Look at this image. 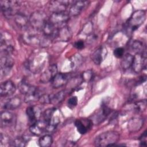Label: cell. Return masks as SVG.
<instances>
[{
  "label": "cell",
  "mask_w": 147,
  "mask_h": 147,
  "mask_svg": "<svg viewBox=\"0 0 147 147\" xmlns=\"http://www.w3.org/2000/svg\"><path fill=\"white\" fill-rule=\"evenodd\" d=\"M143 125V121L138 118H134L131 119L128 123V127L131 131H137L141 129Z\"/></svg>",
  "instance_id": "23"
},
{
  "label": "cell",
  "mask_w": 147,
  "mask_h": 147,
  "mask_svg": "<svg viewBox=\"0 0 147 147\" xmlns=\"http://www.w3.org/2000/svg\"><path fill=\"white\" fill-rule=\"evenodd\" d=\"M65 95V91L62 90L54 95H51V103L56 105L60 103L64 99Z\"/></svg>",
  "instance_id": "25"
},
{
  "label": "cell",
  "mask_w": 147,
  "mask_h": 147,
  "mask_svg": "<svg viewBox=\"0 0 147 147\" xmlns=\"http://www.w3.org/2000/svg\"><path fill=\"white\" fill-rule=\"evenodd\" d=\"M55 111H56V109H55V108H49V109H48L47 110H46L42 114L43 119L47 123H48V121L53 116V114Z\"/></svg>",
  "instance_id": "32"
},
{
  "label": "cell",
  "mask_w": 147,
  "mask_h": 147,
  "mask_svg": "<svg viewBox=\"0 0 147 147\" xmlns=\"http://www.w3.org/2000/svg\"><path fill=\"white\" fill-rule=\"evenodd\" d=\"M72 37V31L70 28L64 25L60 27L58 29L56 36L55 39H57L60 41L67 42Z\"/></svg>",
  "instance_id": "13"
},
{
  "label": "cell",
  "mask_w": 147,
  "mask_h": 147,
  "mask_svg": "<svg viewBox=\"0 0 147 147\" xmlns=\"http://www.w3.org/2000/svg\"><path fill=\"white\" fill-rule=\"evenodd\" d=\"M41 95L40 94L39 90L37 88L35 91L25 95L24 100L26 103H31L36 102L39 100V98Z\"/></svg>",
  "instance_id": "24"
},
{
  "label": "cell",
  "mask_w": 147,
  "mask_h": 147,
  "mask_svg": "<svg viewBox=\"0 0 147 147\" xmlns=\"http://www.w3.org/2000/svg\"><path fill=\"white\" fill-rule=\"evenodd\" d=\"M28 140L25 137H18L16 138L14 140L11 141V145L12 146L17 147H24L26 145Z\"/></svg>",
  "instance_id": "29"
},
{
  "label": "cell",
  "mask_w": 147,
  "mask_h": 147,
  "mask_svg": "<svg viewBox=\"0 0 147 147\" xmlns=\"http://www.w3.org/2000/svg\"><path fill=\"white\" fill-rule=\"evenodd\" d=\"M133 71L136 73L140 72L146 67V53L145 49L140 53H136L133 56V61L131 65Z\"/></svg>",
  "instance_id": "4"
},
{
  "label": "cell",
  "mask_w": 147,
  "mask_h": 147,
  "mask_svg": "<svg viewBox=\"0 0 147 147\" xmlns=\"http://www.w3.org/2000/svg\"><path fill=\"white\" fill-rule=\"evenodd\" d=\"M119 140V134L115 131H107L96 137L94 144L97 146H111L115 145Z\"/></svg>",
  "instance_id": "1"
},
{
  "label": "cell",
  "mask_w": 147,
  "mask_h": 147,
  "mask_svg": "<svg viewBox=\"0 0 147 147\" xmlns=\"http://www.w3.org/2000/svg\"><path fill=\"white\" fill-rule=\"evenodd\" d=\"M57 74V67L56 64L49 66L41 75L40 80L43 83L51 82L53 77Z\"/></svg>",
  "instance_id": "11"
},
{
  "label": "cell",
  "mask_w": 147,
  "mask_h": 147,
  "mask_svg": "<svg viewBox=\"0 0 147 147\" xmlns=\"http://www.w3.org/2000/svg\"><path fill=\"white\" fill-rule=\"evenodd\" d=\"M16 87L11 80H6L1 84L0 94L2 97L12 95L16 91Z\"/></svg>",
  "instance_id": "12"
},
{
  "label": "cell",
  "mask_w": 147,
  "mask_h": 147,
  "mask_svg": "<svg viewBox=\"0 0 147 147\" xmlns=\"http://www.w3.org/2000/svg\"><path fill=\"white\" fill-rule=\"evenodd\" d=\"M47 123L44 120H37L31 125L29 127L30 133L36 136H39L46 131Z\"/></svg>",
  "instance_id": "14"
},
{
  "label": "cell",
  "mask_w": 147,
  "mask_h": 147,
  "mask_svg": "<svg viewBox=\"0 0 147 147\" xmlns=\"http://www.w3.org/2000/svg\"><path fill=\"white\" fill-rule=\"evenodd\" d=\"M47 15L41 11H36L31 14L29 22L31 27L36 30H42L43 26L47 22Z\"/></svg>",
  "instance_id": "2"
},
{
  "label": "cell",
  "mask_w": 147,
  "mask_h": 147,
  "mask_svg": "<svg viewBox=\"0 0 147 147\" xmlns=\"http://www.w3.org/2000/svg\"><path fill=\"white\" fill-rule=\"evenodd\" d=\"M18 87L21 93L25 94V95L35 91L37 88L36 87L30 85L25 80H22L20 82L18 85Z\"/></svg>",
  "instance_id": "19"
},
{
  "label": "cell",
  "mask_w": 147,
  "mask_h": 147,
  "mask_svg": "<svg viewBox=\"0 0 147 147\" xmlns=\"http://www.w3.org/2000/svg\"><path fill=\"white\" fill-rule=\"evenodd\" d=\"M14 21L17 25L20 28H25L27 26L29 22V18L24 14L17 13L14 15Z\"/></svg>",
  "instance_id": "18"
},
{
  "label": "cell",
  "mask_w": 147,
  "mask_h": 147,
  "mask_svg": "<svg viewBox=\"0 0 147 147\" xmlns=\"http://www.w3.org/2000/svg\"><path fill=\"white\" fill-rule=\"evenodd\" d=\"M59 28L51 23L48 20L42 28V31L45 36L52 39L55 38Z\"/></svg>",
  "instance_id": "15"
},
{
  "label": "cell",
  "mask_w": 147,
  "mask_h": 147,
  "mask_svg": "<svg viewBox=\"0 0 147 147\" xmlns=\"http://www.w3.org/2000/svg\"><path fill=\"white\" fill-rule=\"evenodd\" d=\"M130 48L136 53H140L144 51L143 49V44L140 41H134L130 45Z\"/></svg>",
  "instance_id": "30"
},
{
  "label": "cell",
  "mask_w": 147,
  "mask_h": 147,
  "mask_svg": "<svg viewBox=\"0 0 147 147\" xmlns=\"http://www.w3.org/2000/svg\"><path fill=\"white\" fill-rule=\"evenodd\" d=\"M146 106V100H141L135 104V109L137 111H142L145 109Z\"/></svg>",
  "instance_id": "34"
},
{
  "label": "cell",
  "mask_w": 147,
  "mask_h": 147,
  "mask_svg": "<svg viewBox=\"0 0 147 147\" xmlns=\"http://www.w3.org/2000/svg\"><path fill=\"white\" fill-rule=\"evenodd\" d=\"M74 47L78 49H82L84 47V42L83 40H78L75 42Z\"/></svg>",
  "instance_id": "39"
},
{
  "label": "cell",
  "mask_w": 147,
  "mask_h": 147,
  "mask_svg": "<svg viewBox=\"0 0 147 147\" xmlns=\"http://www.w3.org/2000/svg\"><path fill=\"white\" fill-rule=\"evenodd\" d=\"M70 76L66 73H57L51 81V85L53 88H58L65 85L69 79Z\"/></svg>",
  "instance_id": "10"
},
{
  "label": "cell",
  "mask_w": 147,
  "mask_h": 147,
  "mask_svg": "<svg viewBox=\"0 0 147 147\" xmlns=\"http://www.w3.org/2000/svg\"><path fill=\"white\" fill-rule=\"evenodd\" d=\"M53 139L51 135L46 134L38 140V144L41 147H48L52 144Z\"/></svg>",
  "instance_id": "28"
},
{
  "label": "cell",
  "mask_w": 147,
  "mask_h": 147,
  "mask_svg": "<svg viewBox=\"0 0 147 147\" xmlns=\"http://www.w3.org/2000/svg\"><path fill=\"white\" fill-rule=\"evenodd\" d=\"M82 63L81 56L78 55V56H75L71 61V67L72 68H75L79 67Z\"/></svg>",
  "instance_id": "35"
},
{
  "label": "cell",
  "mask_w": 147,
  "mask_h": 147,
  "mask_svg": "<svg viewBox=\"0 0 147 147\" xmlns=\"http://www.w3.org/2000/svg\"><path fill=\"white\" fill-rule=\"evenodd\" d=\"M104 49L103 47L98 48L91 55V59L96 65H99L104 59Z\"/></svg>",
  "instance_id": "20"
},
{
  "label": "cell",
  "mask_w": 147,
  "mask_h": 147,
  "mask_svg": "<svg viewBox=\"0 0 147 147\" xmlns=\"http://www.w3.org/2000/svg\"><path fill=\"white\" fill-rule=\"evenodd\" d=\"M69 18V15L65 12L52 13L48 21L53 24L56 27L59 28V26H61L66 23Z\"/></svg>",
  "instance_id": "9"
},
{
  "label": "cell",
  "mask_w": 147,
  "mask_h": 147,
  "mask_svg": "<svg viewBox=\"0 0 147 147\" xmlns=\"http://www.w3.org/2000/svg\"><path fill=\"white\" fill-rule=\"evenodd\" d=\"M0 61L1 75L2 77L5 76L10 73L14 65V60L11 57L10 55L1 53Z\"/></svg>",
  "instance_id": "6"
},
{
  "label": "cell",
  "mask_w": 147,
  "mask_h": 147,
  "mask_svg": "<svg viewBox=\"0 0 147 147\" xmlns=\"http://www.w3.org/2000/svg\"><path fill=\"white\" fill-rule=\"evenodd\" d=\"M60 122V119L58 117H52V118L47 123L46 131L48 132L53 131L57 127Z\"/></svg>",
  "instance_id": "27"
},
{
  "label": "cell",
  "mask_w": 147,
  "mask_h": 147,
  "mask_svg": "<svg viewBox=\"0 0 147 147\" xmlns=\"http://www.w3.org/2000/svg\"><path fill=\"white\" fill-rule=\"evenodd\" d=\"M38 100L41 103H42V104L51 103V95L45 94H42L40 96Z\"/></svg>",
  "instance_id": "36"
},
{
  "label": "cell",
  "mask_w": 147,
  "mask_h": 147,
  "mask_svg": "<svg viewBox=\"0 0 147 147\" xmlns=\"http://www.w3.org/2000/svg\"><path fill=\"white\" fill-rule=\"evenodd\" d=\"M146 14L144 10L135 11L129 19L127 25V29L131 32L136 30L145 20Z\"/></svg>",
  "instance_id": "3"
},
{
  "label": "cell",
  "mask_w": 147,
  "mask_h": 147,
  "mask_svg": "<svg viewBox=\"0 0 147 147\" xmlns=\"http://www.w3.org/2000/svg\"><path fill=\"white\" fill-rule=\"evenodd\" d=\"M140 144H141V146H146V131H145L144 132V133L142 134L141 137H140Z\"/></svg>",
  "instance_id": "40"
},
{
  "label": "cell",
  "mask_w": 147,
  "mask_h": 147,
  "mask_svg": "<svg viewBox=\"0 0 147 147\" xmlns=\"http://www.w3.org/2000/svg\"><path fill=\"white\" fill-rule=\"evenodd\" d=\"M74 1H52L49 4V9L52 13L65 12L67 6L72 5Z\"/></svg>",
  "instance_id": "7"
},
{
  "label": "cell",
  "mask_w": 147,
  "mask_h": 147,
  "mask_svg": "<svg viewBox=\"0 0 147 147\" xmlns=\"http://www.w3.org/2000/svg\"><path fill=\"white\" fill-rule=\"evenodd\" d=\"M114 55L115 57L117 58H121L123 57V54H124V49L123 48L121 47H118L116 49H114Z\"/></svg>",
  "instance_id": "38"
},
{
  "label": "cell",
  "mask_w": 147,
  "mask_h": 147,
  "mask_svg": "<svg viewBox=\"0 0 147 147\" xmlns=\"http://www.w3.org/2000/svg\"><path fill=\"white\" fill-rule=\"evenodd\" d=\"M86 121H87V119L84 120V122H82L80 119H77L75 122V125L77 129V130L79 133L82 134H84L86 133L88 130L90 129V128L87 125H85L86 123Z\"/></svg>",
  "instance_id": "26"
},
{
  "label": "cell",
  "mask_w": 147,
  "mask_h": 147,
  "mask_svg": "<svg viewBox=\"0 0 147 147\" xmlns=\"http://www.w3.org/2000/svg\"><path fill=\"white\" fill-rule=\"evenodd\" d=\"M133 56H134L130 53H126L123 56L121 61V66L123 69H127L131 67L133 61Z\"/></svg>",
  "instance_id": "22"
},
{
  "label": "cell",
  "mask_w": 147,
  "mask_h": 147,
  "mask_svg": "<svg viewBox=\"0 0 147 147\" xmlns=\"http://www.w3.org/2000/svg\"><path fill=\"white\" fill-rule=\"evenodd\" d=\"M87 3V1H74L71 5L69 9V14L74 16L79 14Z\"/></svg>",
  "instance_id": "17"
},
{
  "label": "cell",
  "mask_w": 147,
  "mask_h": 147,
  "mask_svg": "<svg viewBox=\"0 0 147 147\" xmlns=\"http://www.w3.org/2000/svg\"><path fill=\"white\" fill-rule=\"evenodd\" d=\"M37 107V109H36L35 107L30 106L26 108V113L27 115V117L28 118V119L30 122H31L32 123L35 122L37 121V118L39 117V111Z\"/></svg>",
  "instance_id": "21"
},
{
  "label": "cell",
  "mask_w": 147,
  "mask_h": 147,
  "mask_svg": "<svg viewBox=\"0 0 147 147\" xmlns=\"http://www.w3.org/2000/svg\"><path fill=\"white\" fill-rule=\"evenodd\" d=\"M22 100L18 96H14L9 98L3 104V108L6 110H11L17 109L21 105Z\"/></svg>",
  "instance_id": "16"
},
{
  "label": "cell",
  "mask_w": 147,
  "mask_h": 147,
  "mask_svg": "<svg viewBox=\"0 0 147 147\" xmlns=\"http://www.w3.org/2000/svg\"><path fill=\"white\" fill-rule=\"evenodd\" d=\"M83 81L89 82L93 78V72L91 70H87L82 73L81 75Z\"/></svg>",
  "instance_id": "33"
},
{
  "label": "cell",
  "mask_w": 147,
  "mask_h": 147,
  "mask_svg": "<svg viewBox=\"0 0 147 147\" xmlns=\"http://www.w3.org/2000/svg\"><path fill=\"white\" fill-rule=\"evenodd\" d=\"M11 141L10 140V137L2 133L0 135V145L1 146H8L11 145Z\"/></svg>",
  "instance_id": "31"
},
{
  "label": "cell",
  "mask_w": 147,
  "mask_h": 147,
  "mask_svg": "<svg viewBox=\"0 0 147 147\" xmlns=\"http://www.w3.org/2000/svg\"><path fill=\"white\" fill-rule=\"evenodd\" d=\"M78 104V98L76 96H72L71 97L67 102V105L68 106L69 108H73L75 107Z\"/></svg>",
  "instance_id": "37"
},
{
  "label": "cell",
  "mask_w": 147,
  "mask_h": 147,
  "mask_svg": "<svg viewBox=\"0 0 147 147\" xmlns=\"http://www.w3.org/2000/svg\"><path fill=\"white\" fill-rule=\"evenodd\" d=\"M0 3L1 11L6 18H9L17 13L16 11V7L18 6V2L15 1H1Z\"/></svg>",
  "instance_id": "5"
},
{
  "label": "cell",
  "mask_w": 147,
  "mask_h": 147,
  "mask_svg": "<svg viewBox=\"0 0 147 147\" xmlns=\"http://www.w3.org/2000/svg\"><path fill=\"white\" fill-rule=\"evenodd\" d=\"M16 121L15 114L9 110L2 111L1 113V127H9L13 126Z\"/></svg>",
  "instance_id": "8"
}]
</instances>
